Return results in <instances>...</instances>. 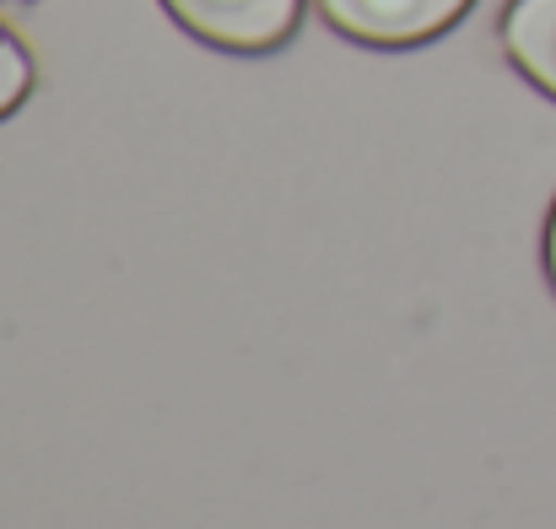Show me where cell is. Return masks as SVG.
I'll list each match as a JSON object with an SVG mask.
<instances>
[{"instance_id": "obj_1", "label": "cell", "mask_w": 556, "mask_h": 529, "mask_svg": "<svg viewBox=\"0 0 556 529\" xmlns=\"http://www.w3.org/2000/svg\"><path fill=\"white\" fill-rule=\"evenodd\" d=\"M163 11L200 43L232 54L281 49L303 22V0H163Z\"/></svg>"}, {"instance_id": "obj_2", "label": "cell", "mask_w": 556, "mask_h": 529, "mask_svg": "<svg viewBox=\"0 0 556 529\" xmlns=\"http://www.w3.org/2000/svg\"><path fill=\"white\" fill-rule=\"evenodd\" d=\"M476 0H319V16L372 49H410L448 33Z\"/></svg>"}, {"instance_id": "obj_3", "label": "cell", "mask_w": 556, "mask_h": 529, "mask_svg": "<svg viewBox=\"0 0 556 529\" xmlns=\"http://www.w3.org/2000/svg\"><path fill=\"white\" fill-rule=\"evenodd\" d=\"M503 49L546 98H556V0H508Z\"/></svg>"}, {"instance_id": "obj_5", "label": "cell", "mask_w": 556, "mask_h": 529, "mask_svg": "<svg viewBox=\"0 0 556 529\" xmlns=\"http://www.w3.org/2000/svg\"><path fill=\"white\" fill-rule=\"evenodd\" d=\"M546 276L556 287V205H552V222H546Z\"/></svg>"}, {"instance_id": "obj_4", "label": "cell", "mask_w": 556, "mask_h": 529, "mask_svg": "<svg viewBox=\"0 0 556 529\" xmlns=\"http://www.w3.org/2000/svg\"><path fill=\"white\" fill-rule=\"evenodd\" d=\"M27 92H33V60H27V49L0 27V119H5L11 109H22Z\"/></svg>"}]
</instances>
